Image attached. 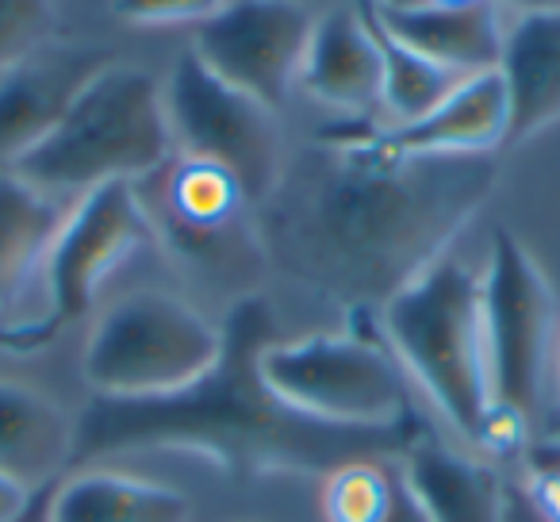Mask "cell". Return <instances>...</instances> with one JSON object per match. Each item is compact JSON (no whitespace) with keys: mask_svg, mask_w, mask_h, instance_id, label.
<instances>
[{"mask_svg":"<svg viewBox=\"0 0 560 522\" xmlns=\"http://www.w3.org/2000/svg\"><path fill=\"white\" fill-rule=\"evenodd\" d=\"M381 330L445 427L476 453L495 407L480 274L450 254L438 257L381 308Z\"/></svg>","mask_w":560,"mask_h":522,"instance_id":"obj_3","label":"cell"},{"mask_svg":"<svg viewBox=\"0 0 560 522\" xmlns=\"http://www.w3.org/2000/svg\"><path fill=\"white\" fill-rule=\"evenodd\" d=\"M231 0H112V12L127 24L139 27H170V24H196L223 12Z\"/></svg>","mask_w":560,"mask_h":522,"instance_id":"obj_25","label":"cell"},{"mask_svg":"<svg viewBox=\"0 0 560 522\" xmlns=\"http://www.w3.org/2000/svg\"><path fill=\"white\" fill-rule=\"evenodd\" d=\"M399 484V461L388 453L350 457L323 476L319 511L323 522H384Z\"/></svg>","mask_w":560,"mask_h":522,"instance_id":"obj_22","label":"cell"},{"mask_svg":"<svg viewBox=\"0 0 560 522\" xmlns=\"http://www.w3.org/2000/svg\"><path fill=\"white\" fill-rule=\"evenodd\" d=\"M300 85L319 104L346 116H369L373 108H381L384 66L365 12L330 9L327 16L315 20L312 43L300 66Z\"/></svg>","mask_w":560,"mask_h":522,"instance_id":"obj_13","label":"cell"},{"mask_svg":"<svg viewBox=\"0 0 560 522\" xmlns=\"http://www.w3.org/2000/svg\"><path fill=\"white\" fill-rule=\"evenodd\" d=\"M384 142L419 158H483L506 147L511 104L499 70L465 78L434 112L415 124L381 127Z\"/></svg>","mask_w":560,"mask_h":522,"instance_id":"obj_12","label":"cell"},{"mask_svg":"<svg viewBox=\"0 0 560 522\" xmlns=\"http://www.w3.org/2000/svg\"><path fill=\"white\" fill-rule=\"evenodd\" d=\"M384 522H430L427 507L419 503V496L411 491V484L404 480V468H399V484H396V499H392V511Z\"/></svg>","mask_w":560,"mask_h":522,"instance_id":"obj_28","label":"cell"},{"mask_svg":"<svg viewBox=\"0 0 560 522\" xmlns=\"http://www.w3.org/2000/svg\"><path fill=\"white\" fill-rule=\"evenodd\" d=\"M480 289L495 411L526 422L537 434L557 376V297L511 227H499L491 239Z\"/></svg>","mask_w":560,"mask_h":522,"instance_id":"obj_7","label":"cell"},{"mask_svg":"<svg viewBox=\"0 0 560 522\" xmlns=\"http://www.w3.org/2000/svg\"><path fill=\"white\" fill-rule=\"evenodd\" d=\"M58 335V327L50 320H39V323H0V350H39L47 346L50 338Z\"/></svg>","mask_w":560,"mask_h":522,"instance_id":"obj_27","label":"cell"},{"mask_svg":"<svg viewBox=\"0 0 560 522\" xmlns=\"http://www.w3.org/2000/svg\"><path fill=\"white\" fill-rule=\"evenodd\" d=\"M223 353V327L173 292L142 289L93 323L81 373L101 399H154L196 384Z\"/></svg>","mask_w":560,"mask_h":522,"instance_id":"obj_5","label":"cell"},{"mask_svg":"<svg viewBox=\"0 0 560 522\" xmlns=\"http://www.w3.org/2000/svg\"><path fill=\"white\" fill-rule=\"evenodd\" d=\"M165 112H170L173 147L180 154L231 170L254 208L269 196L289 158L277 112L215 78L192 50L173 66L165 85Z\"/></svg>","mask_w":560,"mask_h":522,"instance_id":"obj_8","label":"cell"},{"mask_svg":"<svg viewBox=\"0 0 560 522\" xmlns=\"http://www.w3.org/2000/svg\"><path fill=\"white\" fill-rule=\"evenodd\" d=\"M522 491L537 522H560V434L534 438L518 457Z\"/></svg>","mask_w":560,"mask_h":522,"instance_id":"obj_24","label":"cell"},{"mask_svg":"<svg viewBox=\"0 0 560 522\" xmlns=\"http://www.w3.org/2000/svg\"><path fill=\"white\" fill-rule=\"evenodd\" d=\"M35 496H43V491L24 488L9 473H0V522H35V514H39Z\"/></svg>","mask_w":560,"mask_h":522,"instance_id":"obj_26","label":"cell"},{"mask_svg":"<svg viewBox=\"0 0 560 522\" xmlns=\"http://www.w3.org/2000/svg\"><path fill=\"white\" fill-rule=\"evenodd\" d=\"M399 468L430 522H511L499 465L457 445L415 438L399 453Z\"/></svg>","mask_w":560,"mask_h":522,"instance_id":"obj_14","label":"cell"},{"mask_svg":"<svg viewBox=\"0 0 560 522\" xmlns=\"http://www.w3.org/2000/svg\"><path fill=\"white\" fill-rule=\"evenodd\" d=\"M499 78L511 104L506 147L560 124V12L518 16L499 55Z\"/></svg>","mask_w":560,"mask_h":522,"instance_id":"obj_17","label":"cell"},{"mask_svg":"<svg viewBox=\"0 0 560 522\" xmlns=\"http://www.w3.org/2000/svg\"><path fill=\"white\" fill-rule=\"evenodd\" d=\"M173 150L165 89L139 66L108 62L81 89L62 124L12 170L50 196L89 193L165 170Z\"/></svg>","mask_w":560,"mask_h":522,"instance_id":"obj_4","label":"cell"},{"mask_svg":"<svg viewBox=\"0 0 560 522\" xmlns=\"http://www.w3.org/2000/svg\"><path fill=\"white\" fill-rule=\"evenodd\" d=\"M73 457L78 419L32 384L0 381V473L32 491H50Z\"/></svg>","mask_w":560,"mask_h":522,"instance_id":"obj_15","label":"cell"},{"mask_svg":"<svg viewBox=\"0 0 560 522\" xmlns=\"http://www.w3.org/2000/svg\"><path fill=\"white\" fill-rule=\"evenodd\" d=\"M361 12H365L376 47H381V66H384L381 108L392 116V124H415V119H422L465 81V78H457V73L434 66L430 58H422L419 50H411L407 43H399L396 35L376 20L369 0H361Z\"/></svg>","mask_w":560,"mask_h":522,"instance_id":"obj_21","label":"cell"},{"mask_svg":"<svg viewBox=\"0 0 560 522\" xmlns=\"http://www.w3.org/2000/svg\"><path fill=\"white\" fill-rule=\"evenodd\" d=\"M55 0H0V73L50 43Z\"/></svg>","mask_w":560,"mask_h":522,"instance_id":"obj_23","label":"cell"},{"mask_svg":"<svg viewBox=\"0 0 560 522\" xmlns=\"http://www.w3.org/2000/svg\"><path fill=\"white\" fill-rule=\"evenodd\" d=\"M388 12H415V9H465V4H483V0H376Z\"/></svg>","mask_w":560,"mask_h":522,"instance_id":"obj_29","label":"cell"},{"mask_svg":"<svg viewBox=\"0 0 560 522\" xmlns=\"http://www.w3.org/2000/svg\"><path fill=\"white\" fill-rule=\"evenodd\" d=\"M495 185V154L419 158L388 147L373 124L327 127L284 158L257 204V242L315 297L353 315L381 312L445 257Z\"/></svg>","mask_w":560,"mask_h":522,"instance_id":"obj_1","label":"cell"},{"mask_svg":"<svg viewBox=\"0 0 560 522\" xmlns=\"http://www.w3.org/2000/svg\"><path fill=\"white\" fill-rule=\"evenodd\" d=\"M43 522H192V503L162 480L85 468L55 484Z\"/></svg>","mask_w":560,"mask_h":522,"instance_id":"obj_19","label":"cell"},{"mask_svg":"<svg viewBox=\"0 0 560 522\" xmlns=\"http://www.w3.org/2000/svg\"><path fill=\"white\" fill-rule=\"evenodd\" d=\"M384 27L430 58L442 70L457 73V78H476V73L499 70V55H503V24L495 16V4H465V9H415V12H388L376 0H369Z\"/></svg>","mask_w":560,"mask_h":522,"instance_id":"obj_18","label":"cell"},{"mask_svg":"<svg viewBox=\"0 0 560 522\" xmlns=\"http://www.w3.org/2000/svg\"><path fill=\"white\" fill-rule=\"evenodd\" d=\"M108 62L116 58L93 43L50 39L0 73V162L16 165L32 154Z\"/></svg>","mask_w":560,"mask_h":522,"instance_id":"obj_11","label":"cell"},{"mask_svg":"<svg viewBox=\"0 0 560 522\" xmlns=\"http://www.w3.org/2000/svg\"><path fill=\"white\" fill-rule=\"evenodd\" d=\"M277 343V315L265 297H242L223 320V353L188 388L154 399H101L78 419V457L185 450L223 473L327 476L350 457L396 453L404 434L327 427L296 415L261 376L265 346Z\"/></svg>","mask_w":560,"mask_h":522,"instance_id":"obj_2","label":"cell"},{"mask_svg":"<svg viewBox=\"0 0 560 522\" xmlns=\"http://www.w3.org/2000/svg\"><path fill=\"white\" fill-rule=\"evenodd\" d=\"M506 9L522 12V16H541V12H560V0H499Z\"/></svg>","mask_w":560,"mask_h":522,"instance_id":"obj_30","label":"cell"},{"mask_svg":"<svg viewBox=\"0 0 560 522\" xmlns=\"http://www.w3.org/2000/svg\"><path fill=\"white\" fill-rule=\"evenodd\" d=\"M150 239H154V219L135 185L112 181L81 193V200L66 211L62 231L47 257V274H43L50 297L47 320L58 330L81 320L93 308L104 281L119 266H127Z\"/></svg>","mask_w":560,"mask_h":522,"instance_id":"obj_9","label":"cell"},{"mask_svg":"<svg viewBox=\"0 0 560 522\" xmlns=\"http://www.w3.org/2000/svg\"><path fill=\"white\" fill-rule=\"evenodd\" d=\"M162 173V196H158L154 234L162 231L180 254H203L211 250L246 208V188L231 170L203 158H170Z\"/></svg>","mask_w":560,"mask_h":522,"instance_id":"obj_16","label":"cell"},{"mask_svg":"<svg viewBox=\"0 0 560 522\" xmlns=\"http://www.w3.org/2000/svg\"><path fill=\"white\" fill-rule=\"evenodd\" d=\"M261 376L280 404L327 427L404 434L411 422L404 366L365 335L277 338L261 353Z\"/></svg>","mask_w":560,"mask_h":522,"instance_id":"obj_6","label":"cell"},{"mask_svg":"<svg viewBox=\"0 0 560 522\" xmlns=\"http://www.w3.org/2000/svg\"><path fill=\"white\" fill-rule=\"evenodd\" d=\"M315 20L296 0H231L196 27L192 55L226 85L280 112L300 81Z\"/></svg>","mask_w":560,"mask_h":522,"instance_id":"obj_10","label":"cell"},{"mask_svg":"<svg viewBox=\"0 0 560 522\" xmlns=\"http://www.w3.org/2000/svg\"><path fill=\"white\" fill-rule=\"evenodd\" d=\"M66 208L58 196L35 188L16 170L0 173V323L35 274H47V257L62 231Z\"/></svg>","mask_w":560,"mask_h":522,"instance_id":"obj_20","label":"cell"},{"mask_svg":"<svg viewBox=\"0 0 560 522\" xmlns=\"http://www.w3.org/2000/svg\"><path fill=\"white\" fill-rule=\"evenodd\" d=\"M552 392H557V399H560V338H557V376H552Z\"/></svg>","mask_w":560,"mask_h":522,"instance_id":"obj_31","label":"cell"}]
</instances>
